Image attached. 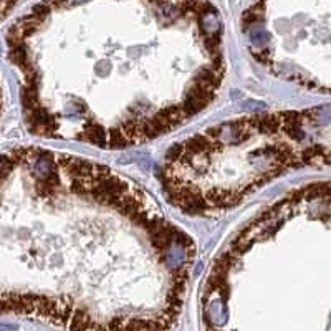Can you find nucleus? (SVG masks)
I'll return each mask as SVG.
<instances>
[{
    "instance_id": "obj_1",
    "label": "nucleus",
    "mask_w": 331,
    "mask_h": 331,
    "mask_svg": "<svg viewBox=\"0 0 331 331\" xmlns=\"http://www.w3.org/2000/svg\"><path fill=\"white\" fill-rule=\"evenodd\" d=\"M197 247L153 194L66 151H0V316L172 331Z\"/></svg>"
},
{
    "instance_id": "obj_2",
    "label": "nucleus",
    "mask_w": 331,
    "mask_h": 331,
    "mask_svg": "<svg viewBox=\"0 0 331 331\" xmlns=\"http://www.w3.org/2000/svg\"><path fill=\"white\" fill-rule=\"evenodd\" d=\"M22 119L45 141L118 151L207 110L227 73L211 2H40L5 30Z\"/></svg>"
},
{
    "instance_id": "obj_3",
    "label": "nucleus",
    "mask_w": 331,
    "mask_h": 331,
    "mask_svg": "<svg viewBox=\"0 0 331 331\" xmlns=\"http://www.w3.org/2000/svg\"><path fill=\"white\" fill-rule=\"evenodd\" d=\"M330 182L262 207L222 247L201 290L206 331H328Z\"/></svg>"
},
{
    "instance_id": "obj_4",
    "label": "nucleus",
    "mask_w": 331,
    "mask_h": 331,
    "mask_svg": "<svg viewBox=\"0 0 331 331\" xmlns=\"http://www.w3.org/2000/svg\"><path fill=\"white\" fill-rule=\"evenodd\" d=\"M330 105L247 114L209 126L166 151L158 182L169 206L212 217L275 179L330 164Z\"/></svg>"
},
{
    "instance_id": "obj_5",
    "label": "nucleus",
    "mask_w": 331,
    "mask_h": 331,
    "mask_svg": "<svg viewBox=\"0 0 331 331\" xmlns=\"http://www.w3.org/2000/svg\"><path fill=\"white\" fill-rule=\"evenodd\" d=\"M331 2H257L240 15L252 58L280 80L330 93Z\"/></svg>"
},
{
    "instance_id": "obj_6",
    "label": "nucleus",
    "mask_w": 331,
    "mask_h": 331,
    "mask_svg": "<svg viewBox=\"0 0 331 331\" xmlns=\"http://www.w3.org/2000/svg\"><path fill=\"white\" fill-rule=\"evenodd\" d=\"M17 7H18V3H15V2H0V22L5 20L12 12H15Z\"/></svg>"
},
{
    "instance_id": "obj_7",
    "label": "nucleus",
    "mask_w": 331,
    "mask_h": 331,
    "mask_svg": "<svg viewBox=\"0 0 331 331\" xmlns=\"http://www.w3.org/2000/svg\"><path fill=\"white\" fill-rule=\"evenodd\" d=\"M3 113H5V91H3L2 80H0V121H2Z\"/></svg>"
}]
</instances>
